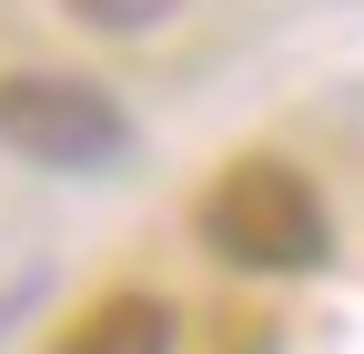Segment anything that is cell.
I'll use <instances>...</instances> for the list:
<instances>
[{"instance_id": "1", "label": "cell", "mask_w": 364, "mask_h": 354, "mask_svg": "<svg viewBox=\"0 0 364 354\" xmlns=\"http://www.w3.org/2000/svg\"><path fill=\"white\" fill-rule=\"evenodd\" d=\"M203 243L223 263H243V274H314L334 253V223H324V193L294 162L253 152V162H233L203 193Z\"/></svg>"}, {"instance_id": "2", "label": "cell", "mask_w": 364, "mask_h": 354, "mask_svg": "<svg viewBox=\"0 0 364 354\" xmlns=\"http://www.w3.org/2000/svg\"><path fill=\"white\" fill-rule=\"evenodd\" d=\"M0 142L51 172H112L132 152V112L71 71H0Z\"/></svg>"}, {"instance_id": "3", "label": "cell", "mask_w": 364, "mask_h": 354, "mask_svg": "<svg viewBox=\"0 0 364 354\" xmlns=\"http://www.w3.org/2000/svg\"><path fill=\"white\" fill-rule=\"evenodd\" d=\"M51 354H172V304L162 294H102L51 334Z\"/></svg>"}, {"instance_id": "4", "label": "cell", "mask_w": 364, "mask_h": 354, "mask_svg": "<svg viewBox=\"0 0 364 354\" xmlns=\"http://www.w3.org/2000/svg\"><path fill=\"white\" fill-rule=\"evenodd\" d=\"M71 11H81L91 31H152V21L172 11V0H71Z\"/></svg>"}]
</instances>
